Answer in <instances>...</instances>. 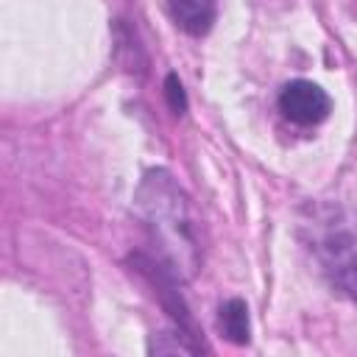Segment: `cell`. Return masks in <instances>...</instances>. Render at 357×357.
Returning a JSON list of instances; mask_svg holds the SVG:
<instances>
[{"instance_id": "cell-1", "label": "cell", "mask_w": 357, "mask_h": 357, "mask_svg": "<svg viewBox=\"0 0 357 357\" xmlns=\"http://www.w3.org/2000/svg\"><path fill=\"white\" fill-rule=\"evenodd\" d=\"M137 206L162 248L159 257L181 276H192L201 268V223L178 181L162 167L148 170L137 190Z\"/></svg>"}, {"instance_id": "cell-2", "label": "cell", "mask_w": 357, "mask_h": 357, "mask_svg": "<svg viewBox=\"0 0 357 357\" xmlns=\"http://www.w3.org/2000/svg\"><path fill=\"white\" fill-rule=\"evenodd\" d=\"M312 251L329 284L357 307V234L337 218H318L312 223Z\"/></svg>"}, {"instance_id": "cell-3", "label": "cell", "mask_w": 357, "mask_h": 357, "mask_svg": "<svg viewBox=\"0 0 357 357\" xmlns=\"http://www.w3.org/2000/svg\"><path fill=\"white\" fill-rule=\"evenodd\" d=\"M279 112L296 126H318L332 112V98L315 81L296 78L279 92Z\"/></svg>"}, {"instance_id": "cell-4", "label": "cell", "mask_w": 357, "mask_h": 357, "mask_svg": "<svg viewBox=\"0 0 357 357\" xmlns=\"http://www.w3.org/2000/svg\"><path fill=\"white\" fill-rule=\"evenodd\" d=\"M173 22L190 36H206L218 17V0H167Z\"/></svg>"}, {"instance_id": "cell-5", "label": "cell", "mask_w": 357, "mask_h": 357, "mask_svg": "<svg viewBox=\"0 0 357 357\" xmlns=\"http://www.w3.org/2000/svg\"><path fill=\"white\" fill-rule=\"evenodd\" d=\"M218 326L220 335L234 343V346H245L251 340V324H248V304L243 298H229L220 304L218 310Z\"/></svg>"}, {"instance_id": "cell-6", "label": "cell", "mask_w": 357, "mask_h": 357, "mask_svg": "<svg viewBox=\"0 0 357 357\" xmlns=\"http://www.w3.org/2000/svg\"><path fill=\"white\" fill-rule=\"evenodd\" d=\"M165 98H167V106L173 109V114L187 112V92L176 73H167V78H165Z\"/></svg>"}]
</instances>
